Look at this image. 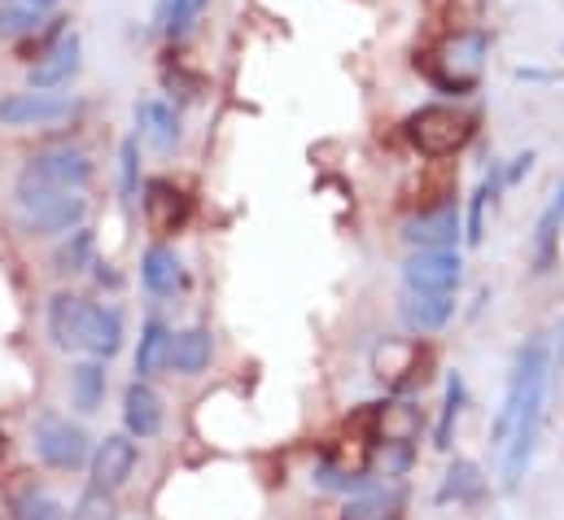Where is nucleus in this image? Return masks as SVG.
I'll list each match as a JSON object with an SVG mask.
<instances>
[{
    "instance_id": "423d86ee",
    "label": "nucleus",
    "mask_w": 564,
    "mask_h": 520,
    "mask_svg": "<svg viewBox=\"0 0 564 520\" xmlns=\"http://www.w3.org/2000/svg\"><path fill=\"white\" fill-rule=\"evenodd\" d=\"M93 175H97V166H93L88 149H79V144H48V149H35V153L22 162V171H18V180H26V184L75 188V193H88Z\"/></svg>"
},
{
    "instance_id": "f8f14e48",
    "label": "nucleus",
    "mask_w": 564,
    "mask_h": 520,
    "mask_svg": "<svg viewBox=\"0 0 564 520\" xmlns=\"http://www.w3.org/2000/svg\"><path fill=\"white\" fill-rule=\"evenodd\" d=\"M459 232H464V219H459L455 202H446V206H433V210L412 215L408 228H403V241L412 250H455L459 246Z\"/></svg>"
},
{
    "instance_id": "aec40b11",
    "label": "nucleus",
    "mask_w": 564,
    "mask_h": 520,
    "mask_svg": "<svg viewBox=\"0 0 564 520\" xmlns=\"http://www.w3.org/2000/svg\"><path fill=\"white\" fill-rule=\"evenodd\" d=\"M141 284L153 297H171L175 289H184V267L171 246H149L141 254Z\"/></svg>"
},
{
    "instance_id": "7ed1b4c3",
    "label": "nucleus",
    "mask_w": 564,
    "mask_h": 520,
    "mask_svg": "<svg viewBox=\"0 0 564 520\" xmlns=\"http://www.w3.org/2000/svg\"><path fill=\"white\" fill-rule=\"evenodd\" d=\"M486 53H490V35L481 26H468V31H451L433 53H424L429 62H416L429 84L446 97H468L481 79V66H486Z\"/></svg>"
},
{
    "instance_id": "2eb2a0df",
    "label": "nucleus",
    "mask_w": 564,
    "mask_h": 520,
    "mask_svg": "<svg viewBox=\"0 0 564 520\" xmlns=\"http://www.w3.org/2000/svg\"><path fill=\"white\" fill-rule=\"evenodd\" d=\"M141 206L158 232H175V228L188 219V197H184V188L171 184V180H149L141 188Z\"/></svg>"
},
{
    "instance_id": "473e14b6",
    "label": "nucleus",
    "mask_w": 564,
    "mask_h": 520,
    "mask_svg": "<svg viewBox=\"0 0 564 520\" xmlns=\"http://www.w3.org/2000/svg\"><path fill=\"white\" fill-rule=\"evenodd\" d=\"M530 166H534V153H521V158H512V166L503 171V184H517L521 175H530Z\"/></svg>"
},
{
    "instance_id": "0eeeda50",
    "label": "nucleus",
    "mask_w": 564,
    "mask_h": 520,
    "mask_svg": "<svg viewBox=\"0 0 564 520\" xmlns=\"http://www.w3.org/2000/svg\"><path fill=\"white\" fill-rule=\"evenodd\" d=\"M79 115V101L70 93H53V88H26V93H9L0 97V128L26 131V128H62Z\"/></svg>"
},
{
    "instance_id": "20e7f679",
    "label": "nucleus",
    "mask_w": 564,
    "mask_h": 520,
    "mask_svg": "<svg viewBox=\"0 0 564 520\" xmlns=\"http://www.w3.org/2000/svg\"><path fill=\"white\" fill-rule=\"evenodd\" d=\"M473 131H477V119L459 106H424L403 123L408 144L421 158H455L473 140Z\"/></svg>"
},
{
    "instance_id": "dca6fc26",
    "label": "nucleus",
    "mask_w": 564,
    "mask_h": 520,
    "mask_svg": "<svg viewBox=\"0 0 564 520\" xmlns=\"http://www.w3.org/2000/svg\"><path fill=\"white\" fill-rule=\"evenodd\" d=\"M123 311L119 306H106V302H93V315H88V337H84V355L88 359H115L123 350Z\"/></svg>"
},
{
    "instance_id": "72a5a7b5",
    "label": "nucleus",
    "mask_w": 564,
    "mask_h": 520,
    "mask_svg": "<svg viewBox=\"0 0 564 520\" xmlns=\"http://www.w3.org/2000/svg\"><path fill=\"white\" fill-rule=\"evenodd\" d=\"M26 4H35V9H53V4H62V0H26Z\"/></svg>"
},
{
    "instance_id": "ddd939ff",
    "label": "nucleus",
    "mask_w": 564,
    "mask_h": 520,
    "mask_svg": "<svg viewBox=\"0 0 564 520\" xmlns=\"http://www.w3.org/2000/svg\"><path fill=\"white\" fill-rule=\"evenodd\" d=\"M162 424H166V402H162V393L137 377V381L123 390V433H132L137 442H149V437L162 433Z\"/></svg>"
},
{
    "instance_id": "bb28decb",
    "label": "nucleus",
    "mask_w": 564,
    "mask_h": 520,
    "mask_svg": "<svg viewBox=\"0 0 564 520\" xmlns=\"http://www.w3.org/2000/svg\"><path fill=\"white\" fill-rule=\"evenodd\" d=\"M13 520H66V503L48 490H35L26 486L18 499H13Z\"/></svg>"
},
{
    "instance_id": "5701e85b",
    "label": "nucleus",
    "mask_w": 564,
    "mask_h": 520,
    "mask_svg": "<svg viewBox=\"0 0 564 520\" xmlns=\"http://www.w3.org/2000/svg\"><path fill=\"white\" fill-rule=\"evenodd\" d=\"M93 267H97V237H93L88 228L66 232L62 246L53 250V271H62V275H84V271H93Z\"/></svg>"
},
{
    "instance_id": "f03ea898",
    "label": "nucleus",
    "mask_w": 564,
    "mask_h": 520,
    "mask_svg": "<svg viewBox=\"0 0 564 520\" xmlns=\"http://www.w3.org/2000/svg\"><path fill=\"white\" fill-rule=\"evenodd\" d=\"M93 202L75 188H44V184H13V219L26 237H66L88 224Z\"/></svg>"
},
{
    "instance_id": "6ab92c4d",
    "label": "nucleus",
    "mask_w": 564,
    "mask_h": 520,
    "mask_svg": "<svg viewBox=\"0 0 564 520\" xmlns=\"http://www.w3.org/2000/svg\"><path fill=\"white\" fill-rule=\"evenodd\" d=\"M137 136H141L149 149L171 153L180 144V115L166 101L144 97V101H137Z\"/></svg>"
},
{
    "instance_id": "f704fd0d",
    "label": "nucleus",
    "mask_w": 564,
    "mask_h": 520,
    "mask_svg": "<svg viewBox=\"0 0 564 520\" xmlns=\"http://www.w3.org/2000/svg\"><path fill=\"white\" fill-rule=\"evenodd\" d=\"M0 4H9V0H0Z\"/></svg>"
},
{
    "instance_id": "f3484780",
    "label": "nucleus",
    "mask_w": 564,
    "mask_h": 520,
    "mask_svg": "<svg viewBox=\"0 0 564 520\" xmlns=\"http://www.w3.org/2000/svg\"><path fill=\"white\" fill-rule=\"evenodd\" d=\"M66 390H70V407L79 415H97L106 407V390H110V372H106V359H84L70 368L66 377Z\"/></svg>"
},
{
    "instance_id": "6e6552de",
    "label": "nucleus",
    "mask_w": 564,
    "mask_h": 520,
    "mask_svg": "<svg viewBox=\"0 0 564 520\" xmlns=\"http://www.w3.org/2000/svg\"><path fill=\"white\" fill-rule=\"evenodd\" d=\"M88 315H93V302L62 289L48 297L44 306V333H48V346L62 350V355H84V337H88Z\"/></svg>"
},
{
    "instance_id": "412c9836",
    "label": "nucleus",
    "mask_w": 564,
    "mask_h": 520,
    "mask_svg": "<svg viewBox=\"0 0 564 520\" xmlns=\"http://www.w3.org/2000/svg\"><path fill=\"white\" fill-rule=\"evenodd\" d=\"M166 355H171V328L158 319V315H149L141 324V342H137V377L141 381H153L162 368H166Z\"/></svg>"
},
{
    "instance_id": "a211bd4d",
    "label": "nucleus",
    "mask_w": 564,
    "mask_h": 520,
    "mask_svg": "<svg viewBox=\"0 0 564 520\" xmlns=\"http://www.w3.org/2000/svg\"><path fill=\"white\" fill-rule=\"evenodd\" d=\"M451 315H455V293H424V289L403 293V324L412 333H437L451 324Z\"/></svg>"
},
{
    "instance_id": "393cba45",
    "label": "nucleus",
    "mask_w": 564,
    "mask_h": 520,
    "mask_svg": "<svg viewBox=\"0 0 564 520\" xmlns=\"http://www.w3.org/2000/svg\"><path fill=\"white\" fill-rule=\"evenodd\" d=\"M44 26V9L26 4V0H9L0 4V40H26Z\"/></svg>"
},
{
    "instance_id": "c756f323",
    "label": "nucleus",
    "mask_w": 564,
    "mask_h": 520,
    "mask_svg": "<svg viewBox=\"0 0 564 520\" xmlns=\"http://www.w3.org/2000/svg\"><path fill=\"white\" fill-rule=\"evenodd\" d=\"M202 9H206V0H162V35L184 40L197 26Z\"/></svg>"
},
{
    "instance_id": "7c9ffc66",
    "label": "nucleus",
    "mask_w": 564,
    "mask_h": 520,
    "mask_svg": "<svg viewBox=\"0 0 564 520\" xmlns=\"http://www.w3.org/2000/svg\"><path fill=\"white\" fill-rule=\"evenodd\" d=\"M70 520H119V508H115V495L101 490V486H88L75 508H70Z\"/></svg>"
},
{
    "instance_id": "4468645a",
    "label": "nucleus",
    "mask_w": 564,
    "mask_h": 520,
    "mask_svg": "<svg viewBox=\"0 0 564 520\" xmlns=\"http://www.w3.org/2000/svg\"><path fill=\"white\" fill-rule=\"evenodd\" d=\"M215 359V337L210 328L193 324V328H180L171 333V355H166V368H175L180 377H202Z\"/></svg>"
},
{
    "instance_id": "9d476101",
    "label": "nucleus",
    "mask_w": 564,
    "mask_h": 520,
    "mask_svg": "<svg viewBox=\"0 0 564 520\" xmlns=\"http://www.w3.org/2000/svg\"><path fill=\"white\" fill-rule=\"evenodd\" d=\"M84 66V40L75 31H57L53 44L40 48V57H31V71H26V84L31 88H66Z\"/></svg>"
},
{
    "instance_id": "f257e3e1",
    "label": "nucleus",
    "mask_w": 564,
    "mask_h": 520,
    "mask_svg": "<svg viewBox=\"0 0 564 520\" xmlns=\"http://www.w3.org/2000/svg\"><path fill=\"white\" fill-rule=\"evenodd\" d=\"M564 372V324L556 328V337L534 333L525 337V346L512 359V377L503 390V407L495 415L490 442L499 446V473H503V490H517L521 477L534 464V446L543 433V415L547 402L556 393V377Z\"/></svg>"
},
{
    "instance_id": "2f4dec72",
    "label": "nucleus",
    "mask_w": 564,
    "mask_h": 520,
    "mask_svg": "<svg viewBox=\"0 0 564 520\" xmlns=\"http://www.w3.org/2000/svg\"><path fill=\"white\" fill-rule=\"evenodd\" d=\"M390 508H399V495L390 490H372V495H364V499H355L350 508H346V520H390Z\"/></svg>"
},
{
    "instance_id": "b1692460",
    "label": "nucleus",
    "mask_w": 564,
    "mask_h": 520,
    "mask_svg": "<svg viewBox=\"0 0 564 520\" xmlns=\"http://www.w3.org/2000/svg\"><path fill=\"white\" fill-rule=\"evenodd\" d=\"M481 495V473H477V464H468V459H455L451 468H446V481H442V490H437V503H468V499H477Z\"/></svg>"
},
{
    "instance_id": "1a4fd4ad",
    "label": "nucleus",
    "mask_w": 564,
    "mask_h": 520,
    "mask_svg": "<svg viewBox=\"0 0 564 520\" xmlns=\"http://www.w3.org/2000/svg\"><path fill=\"white\" fill-rule=\"evenodd\" d=\"M137 464H141V446L132 433H106L93 455H88V473H93V486L119 495L132 477H137Z\"/></svg>"
},
{
    "instance_id": "4be33fe9",
    "label": "nucleus",
    "mask_w": 564,
    "mask_h": 520,
    "mask_svg": "<svg viewBox=\"0 0 564 520\" xmlns=\"http://www.w3.org/2000/svg\"><path fill=\"white\" fill-rule=\"evenodd\" d=\"M561 228H564V188L552 197V206L543 210L539 228H534V271L547 275L561 259Z\"/></svg>"
},
{
    "instance_id": "a878e982",
    "label": "nucleus",
    "mask_w": 564,
    "mask_h": 520,
    "mask_svg": "<svg viewBox=\"0 0 564 520\" xmlns=\"http://www.w3.org/2000/svg\"><path fill=\"white\" fill-rule=\"evenodd\" d=\"M459 411H464V377L451 372V377H446V393H442V420H437V433H433V446H437V451L451 446L455 424H459Z\"/></svg>"
},
{
    "instance_id": "c85d7f7f",
    "label": "nucleus",
    "mask_w": 564,
    "mask_h": 520,
    "mask_svg": "<svg viewBox=\"0 0 564 520\" xmlns=\"http://www.w3.org/2000/svg\"><path fill=\"white\" fill-rule=\"evenodd\" d=\"M119 188H123V202L137 206L141 202V136H128L123 149H119Z\"/></svg>"
},
{
    "instance_id": "cd10ccee",
    "label": "nucleus",
    "mask_w": 564,
    "mask_h": 520,
    "mask_svg": "<svg viewBox=\"0 0 564 520\" xmlns=\"http://www.w3.org/2000/svg\"><path fill=\"white\" fill-rule=\"evenodd\" d=\"M433 18L446 22L451 31H468V26H481L486 18V0H429Z\"/></svg>"
},
{
    "instance_id": "9b49d317",
    "label": "nucleus",
    "mask_w": 564,
    "mask_h": 520,
    "mask_svg": "<svg viewBox=\"0 0 564 520\" xmlns=\"http://www.w3.org/2000/svg\"><path fill=\"white\" fill-rule=\"evenodd\" d=\"M403 280L424 293H455L464 284V259L455 250H416L403 262Z\"/></svg>"
},
{
    "instance_id": "39448f33",
    "label": "nucleus",
    "mask_w": 564,
    "mask_h": 520,
    "mask_svg": "<svg viewBox=\"0 0 564 520\" xmlns=\"http://www.w3.org/2000/svg\"><path fill=\"white\" fill-rule=\"evenodd\" d=\"M31 451L40 464L57 468V473H79L88 468V455H93V437L84 424L57 415V411H40L35 424H31Z\"/></svg>"
}]
</instances>
